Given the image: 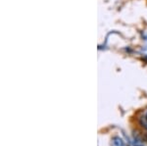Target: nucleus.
Listing matches in <instances>:
<instances>
[{
    "label": "nucleus",
    "instance_id": "1",
    "mask_svg": "<svg viewBox=\"0 0 147 146\" xmlns=\"http://www.w3.org/2000/svg\"><path fill=\"white\" fill-rule=\"evenodd\" d=\"M112 146H125V142L122 138L116 136L112 139Z\"/></svg>",
    "mask_w": 147,
    "mask_h": 146
},
{
    "label": "nucleus",
    "instance_id": "2",
    "mask_svg": "<svg viewBox=\"0 0 147 146\" xmlns=\"http://www.w3.org/2000/svg\"><path fill=\"white\" fill-rule=\"evenodd\" d=\"M140 123L142 124V126H144L145 129H147V118L144 116L140 119Z\"/></svg>",
    "mask_w": 147,
    "mask_h": 146
},
{
    "label": "nucleus",
    "instance_id": "3",
    "mask_svg": "<svg viewBox=\"0 0 147 146\" xmlns=\"http://www.w3.org/2000/svg\"><path fill=\"white\" fill-rule=\"evenodd\" d=\"M143 139L147 142V133H145L143 135Z\"/></svg>",
    "mask_w": 147,
    "mask_h": 146
},
{
    "label": "nucleus",
    "instance_id": "4",
    "mask_svg": "<svg viewBox=\"0 0 147 146\" xmlns=\"http://www.w3.org/2000/svg\"><path fill=\"white\" fill-rule=\"evenodd\" d=\"M134 146H141V145L140 144H134Z\"/></svg>",
    "mask_w": 147,
    "mask_h": 146
},
{
    "label": "nucleus",
    "instance_id": "5",
    "mask_svg": "<svg viewBox=\"0 0 147 146\" xmlns=\"http://www.w3.org/2000/svg\"><path fill=\"white\" fill-rule=\"evenodd\" d=\"M145 117L147 118V112H146V114H145Z\"/></svg>",
    "mask_w": 147,
    "mask_h": 146
},
{
    "label": "nucleus",
    "instance_id": "6",
    "mask_svg": "<svg viewBox=\"0 0 147 146\" xmlns=\"http://www.w3.org/2000/svg\"></svg>",
    "mask_w": 147,
    "mask_h": 146
}]
</instances>
